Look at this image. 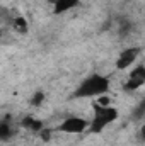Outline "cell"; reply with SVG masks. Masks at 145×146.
Returning <instances> with one entry per match:
<instances>
[{
    "label": "cell",
    "mask_w": 145,
    "mask_h": 146,
    "mask_svg": "<svg viewBox=\"0 0 145 146\" xmlns=\"http://www.w3.org/2000/svg\"><path fill=\"white\" fill-rule=\"evenodd\" d=\"M111 82L106 75L101 73H92L87 78H84L73 92V99H89V97H101L109 92Z\"/></svg>",
    "instance_id": "1"
},
{
    "label": "cell",
    "mask_w": 145,
    "mask_h": 146,
    "mask_svg": "<svg viewBox=\"0 0 145 146\" xmlns=\"http://www.w3.org/2000/svg\"><path fill=\"white\" fill-rule=\"evenodd\" d=\"M94 107V115H92V121L89 122V133L91 134H99L104 131V127L113 124L116 119H118V109H114L113 106H99V104H92Z\"/></svg>",
    "instance_id": "2"
},
{
    "label": "cell",
    "mask_w": 145,
    "mask_h": 146,
    "mask_svg": "<svg viewBox=\"0 0 145 146\" xmlns=\"http://www.w3.org/2000/svg\"><path fill=\"white\" fill-rule=\"evenodd\" d=\"M87 129H89V122L84 117H77V115L67 117L58 126V131L60 133H67V134H80V133H84Z\"/></svg>",
    "instance_id": "3"
},
{
    "label": "cell",
    "mask_w": 145,
    "mask_h": 146,
    "mask_svg": "<svg viewBox=\"0 0 145 146\" xmlns=\"http://www.w3.org/2000/svg\"><path fill=\"white\" fill-rule=\"evenodd\" d=\"M142 85H145V65H137V68H133L132 73L128 75V80L125 82L123 88L126 92H133Z\"/></svg>",
    "instance_id": "4"
},
{
    "label": "cell",
    "mask_w": 145,
    "mask_h": 146,
    "mask_svg": "<svg viewBox=\"0 0 145 146\" xmlns=\"http://www.w3.org/2000/svg\"><path fill=\"white\" fill-rule=\"evenodd\" d=\"M138 54H140V49H138L137 46L123 49V51L119 53L118 60H116V68H118V70H126L128 66H132V65L135 63V60L138 58Z\"/></svg>",
    "instance_id": "5"
},
{
    "label": "cell",
    "mask_w": 145,
    "mask_h": 146,
    "mask_svg": "<svg viewBox=\"0 0 145 146\" xmlns=\"http://www.w3.org/2000/svg\"><path fill=\"white\" fill-rule=\"evenodd\" d=\"M79 3H80V0H58L53 5V14L55 15H62V14H65V12L75 9Z\"/></svg>",
    "instance_id": "6"
},
{
    "label": "cell",
    "mask_w": 145,
    "mask_h": 146,
    "mask_svg": "<svg viewBox=\"0 0 145 146\" xmlns=\"http://www.w3.org/2000/svg\"><path fill=\"white\" fill-rule=\"evenodd\" d=\"M21 126L26 127V129H29V131H34V133H41V131L44 129L43 121L34 119V117H31V115H26V117L21 121Z\"/></svg>",
    "instance_id": "7"
},
{
    "label": "cell",
    "mask_w": 145,
    "mask_h": 146,
    "mask_svg": "<svg viewBox=\"0 0 145 146\" xmlns=\"http://www.w3.org/2000/svg\"><path fill=\"white\" fill-rule=\"evenodd\" d=\"M12 133H14V126H12V124H10V121L5 117V119L0 122V139L7 141V139L12 136Z\"/></svg>",
    "instance_id": "8"
},
{
    "label": "cell",
    "mask_w": 145,
    "mask_h": 146,
    "mask_svg": "<svg viewBox=\"0 0 145 146\" xmlns=\"http://www.w3.org/2000/svg\"><path fill=\"white\" fill-rule=\"evenodd\" d=\"M12 27H14V31L21 33V34H26V33H28V29H29V26H28V21H26L24 17H21V15L12 19Z\"/></svg>",
    "instance_id": "9"
},
{
    "label": "cell",
    "mask_w": 145,
    "mask_h": 146,
    "mask_svg": "<svg viewBox=\"0 0 145 146\" xmlns=\"http://www.w3.org/2000/svg\"><path fill=\"white\" fill-rule=\"evenodd\" d=\"M144 115H145V97L140 100V104L133 110V117H144Z\"/></svg>",
    "instance_id": "10"
},
{
    "label": "cell",
    "mask_w": 145,
    "mask_h": 146,
    "mask_svg": "<svg viewBox=\"0 0 145 146\" xmlns=\"http://www.w3.org/2000/svg\"><path fill=\"white\" fill-rule=\"evenodd\" d=\"M130 27H132V24H130V21H126V19H123V21L119 22V34H121V36H126V34L130 33Z\"/></svg>",
    "instance_id": "11"
},
{
    "label": "cell",
    "mask_w": 145,
    "mask_h": 146,
    "mask_svg": "<svg viewBox=\"0 0 145 146\" xmlns=\"http://www.w3.org/2000/svg\"><path fill=\"white\" fill-rule=\"evenodd\" d=\"M43 100H44V94H43V92H36V94H34V97L31 99V106L38 107V106H41V104H43Z\"/></svg>",
    "instance_id": "12"
},
{
    "label": "cell",
    "mask_w": 145,
    "mask_h": 146,
    "mask_svg": "<svg viewBox=\"0 0 145 146\" xmlns=\"http://www.w3.org/2000/svg\"><path fill=\"white\" fill-rule=\"evenodd\" d=\"M138 134H140V138H142V139L145 141V124L142 126V127H140V133H138Z\"/></svg>",
    "instance_id": "13"
},
{
    "label": "cell",
    "mask_w": 145,
    "mask_h": 146,
    "mask_svg": "<svg viewBox=\"0 0 145 146\" xmlns=\"http://www.w3.org/2000/svg\"><path fill=\"white\" fill-rule=\"evenodd\" d=\"M46 2H48V3H51V5H55V3H56L58 0H46Z\"/></svg>",
    "instance_id": "14"
},
{
    "label": "cell",
    "mask_w": 145,
    "mask_h": 146,
    "mask_svg": "<svg viewBox=\"0 0 145 146\" xmlns=\"http://www.w3.org/2000/svg\"><path fill=\"white\" fill-rule=\"evenodd\" d=\"M12 146H14V145H12Z\"/></svg>",
    "instance_id": "15"
}]
</instances>
